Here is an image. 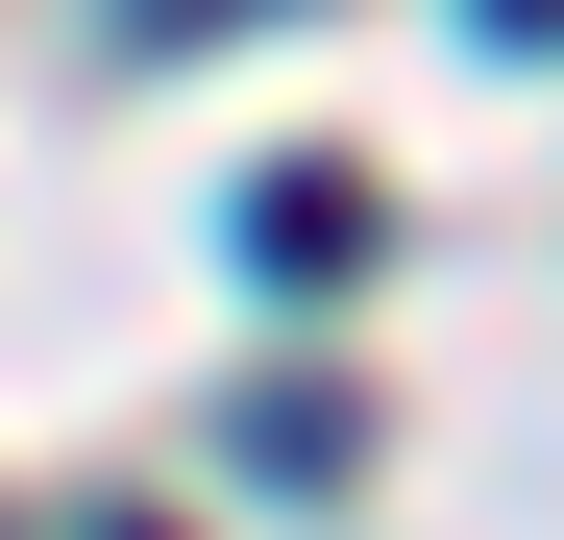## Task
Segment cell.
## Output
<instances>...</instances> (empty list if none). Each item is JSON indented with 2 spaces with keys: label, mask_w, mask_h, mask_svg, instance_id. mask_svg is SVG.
Listing matches in <instances>:
<instances>
[{
  "label": "cell",
  "mask_w": 564,
  "mask_h": 540,
  "mask_svg": "<svg viewBox=\"0 0 564 540\" xmlns=\"http://www.w3.org/2000/svg\"><path fill=\"white\" fill-rule=\"evenodd\" d=\"M246 270H270V295H319V270H368V197H344V172H270V197H246Z\"/></svg>",
  "instance_id": "1"
}]
</instances>
